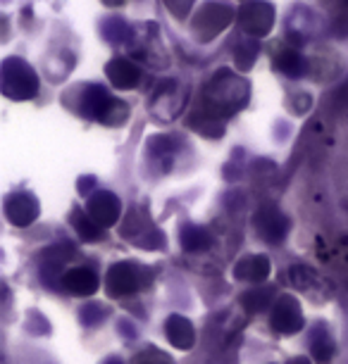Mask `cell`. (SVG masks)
<instances>
[{
  "label": "cell",
  "mask_w": 348,
  "mask_h": 364,
  "mask_svg": "<svg viewBox=\"0 0 348 364\" xmlns=\"http://www.w3.org/2000/svg\"><path fill=\"white\" fill-rule=\"evenodd\" d=\"M248 102V84L227 70H220L206 86V114L215 119L234 114Z\"/></svg>",
  "instance_id": "6da1fadb"
},
{
  "label": "cell",
  "mask_w": 348,
  "mask_h": 364,
  "mask_svg": "<svg viewBox=\"0 0 348 364\" xmlns=\"http://www.w3.org/2000/svg\"><path fill=\"white\" fill-rule=\"evenodd\" d=\"M79 112L88 119H98L103 124L120 127L127 122L129 107L122 100L112 98L103 86H86L79 95Z\"/></svg>",
  "instance_id": "7a4b0ae2"
},
{
  "label": "cell",
  "mask_w": 348,
  "mask_h": 364,
  "mask_svg": "<svg viewBox=\"0 0 348 364\" xmlns=\"http://www.w3.org/2000/svg\"><path fill=\"white\" fill-rule=\"evenodd\" d=\"M3 93L12 100H31L38 93V77L24 60L10 58L3 65Z\"/></svg>",
  "instance_id": "3957f363"
},
{
  "label": "cell",
  "mask_w": 348,
  "mask_h": 364,
  "mask_svg": "<svg viewBox=\"0 0 348 364\" xmlns=\"http://www.w3.org/2000/svg\"><path fill=\"white\" fill-rule=\"evenodd\" d=\"M107 293L112 298H125V295H132L136 291H141L143 286H148L153 281L151 269L134 262H117L110 267L107 272Z\"/></svg>",
  "instance_id": "277c9868"
},
{
  "label": "cell",
  "mask_w": 348,
  "mask_h": 364,
  "mask_svg": "<svg viewBox=\"0 0 348 364\" xmlns=\"http://www.w3.org/2000/svg\"><path fill=\"white\" fill-rule=\"evenodd\" d=\"M270 324L282 336H293V333L301 331L303 312L293 295H282V298H277L275 307H272V314H270Z\"/></svg>",
  "instance_id": "5b68a950"
},
{
  "label": "cell",
  "mask_w": 348,
  "mask_h": 364,
  "mask_svg": "<svg viewBox=\"0 0 348 364\" xmlns=\"http://www.w3.org/2000/svg\"><path fill=\"white\" fill-rule=\"evenodd\" d=\"M86 212L100 229H107V226L117 224V219L122 215V203L110 191H95L93 196H88Z\"/></svg>",
  "instance_id": "8992f818"
},
{
  "label": "cell",
  "mask_w": 348,
  "mask_h": 364,
  "mask_svg": "<svg viewBox=\"0 0 348 364\" xmlns=\"http://www.w3.org/2000/svg\"><path fill=\"white\" fill-rule=\"evenodd\" d=\"M253 224H255L258 236L272 245L282 243L286 238V233H289V219H286L284 212H279L277 208H272V205H265V208L258 210Z\"/></svg>",
  "instance_id": "52a82bcc"
},
{
  "label": "cell",
  "mask_w": 348,
  "mask_h": 364,
  "mask_svg": "<svg viewBox=\"0 0 348 364\" xmlns=\"http://www.w3.org/2000/svg\"><path fill=\"white\" fill-rule=\"evenodd\" d=\"M272 24H275V8L270 3L255 0L241 10V26L243 31H248V36H265V33H270Z\"/></svg>",
  "instance_id": "ba28073f"
},
{
  "label": "cell",
  "mask_w": 348,
  "mask_h": 364,
  "mask_svg": "<svg viewBox=\"0 0 348 364\" xmlns=\"http://www.w3.org/2000/svg\"><path fill=\"white\" fill-rule=\"evenodd\" d=\"M5 217L15 226H29L38 217V200L31 193L17 191L5 198Z\"/></svg>",
  "instance_id": "9c48e42d"
},
{
  "label": "cell",
  "mask_w": 348,
  "mask_h": 364,
  "mask_svg": "<svg viewBox=\"0 0 348 364\" xmlns=\"http://www.w3.org/2000/svg\"><path fill=\"white\" fill-rule=\"evenodd\" d=\"M100 281H98V274L88 267H74L63 277V288L67 293L77 295V298H88L98 291Z\"/></svg>",
  "instance_id": "30bf717a"
},
{
  "label": "cell",
  "mask_w": 348,
  "mask_h": 364,
  "mask_svg": "<svg viewBox=\"0 0 348 364\" xmlns=\"http://www.w3.org/2000/svg\"><path fill=\"white\" fill-rule=\"evenodd\" d=\"M105 72H107V79H110V84L115 88H122V91L139 86V81H141L139 67H136L132 60H127V58H115V60H110V63H107V67H105Z\"/></svg>",
  "instance_id": "8fae6325"
},
{
  "label": "cell",
  "mask_w": 348,
  "mask_h": 364,
  "mask_svg": "<svg viewBox=\"0 0 348 364\" xmlns=\"http://www.w3.org/2000/svg\"><path fill=\"white\" fill-rule=\"evenodd\" d=\"M270 272H272V264L265 255H246L243 259H238L234 267V279L260 284V281H268Z\"/></svg>",
  "instance_id": "7c38bea8"
},
{
  "label": "cell",
  "mask_w": 348,
  "mask_h": 364,
  "mask_svg": "<svg viewBox=\"0 0 348 364\" xmlns=\"http://www.w3.org/2000/svg\"><path fill=\"white\" fill-rule=\"evenodd\" d=\"M165 333L167 341L172 343V348L176 350H191L196 346V331L191 326V321L181 314H172L165 324Z\"/></svg>",
  "instance_id": "4fadbf2b"
},
{
  "label": "cell",
  "mask_w": 348,
  "mask_h": 364,
  "mask_svg": "<svg viewBox=\"0 0 348 364\" xmlns=\"http://www.w3.org/2000/svg\"><path fill=\"white\" fill-rule=\"evenodd\" d=\"M227 22H231V12L222 5H206L201 12H198L196 19V29L206 31V36H215L217 31H222Z\"/></svg>",
  "instance_id": "5bb4252c"
},
{
  "label": "cell",
  "mask_w": 348,
  "mask_h": 364,
  "mask_svg": "<svg viewBox=\"0 0 348 364\" xmlns=\"http://www.w3.org/2000/svg\"><path fill=\"white\" fill-rule=\"evenodd\" d=\"M275 67L284 74V77L298 79V77H303L305 70H308V63H305L303 55L298 50H293V48H284V50H279L275 55Z\"/></svg>",
  "instance_id": "9a60e30c"
},
{
  "label": "cell",
  "mask_w": 348,
  "mask_h": 364,
  "mask_svg": "<svg viewBox=\"0 0 348 364\" xmlns=\"http://www.w3.org/2000/svg\"><path fill=\"white\" fill-rule=\"evenodd\" d=\"M179 240H181V248L186 252H201L210 248V243H213L210 233L198 224H184L179 231Z\"/></svg>",
  "instance_id": "2e32d148"
},
{
  "label": "cell",
  "mask_w": 348,
  "mask_h": 364,
  "mask_svg": "<svg viewBox=\"0 0 348 364\" xmlns=\"http://www.w3.org/2000/svg\"><path fill=\"white\" fill-rule=\"evenodd\" d=\"M334 350H337V346H334V338L329 336V331H327V326L317 324L310 331V353H312V357L320 360V362H327L334 355Z\"/></svg>",
  "instance_id": "e0dca14e"
},
{
  "label": "cell",
  "mask_w": 348,
  "mask_h": 364,
  "mask_svg": "<svg viewBox=\"0 0 348 364\" xmlns=\"http://www.w3.org/2000/svg\"><path fill=\"white\" fill-rule=\"evenodd\" d=\"M289 281L293 288H298V291H303V293H312L315 288L322 286V281H320L315 269H310V267H305V264H293L289 269Z\"/></svg>",
  "instance_id": "ac0fdd59"
},
{
  "label": "cell",
  "mask_w": 348,
  "mask_h": 364,
  "mask_svg": "<svg viewBox=\"0 0 348 364\" xmlns=\"http://www.w3.org/2000/svg\"><path fill=\"white\" fill-rule=\"evenodd\" d=\"M272 295H275V288H253V291L241 295V305L248 314H258V312L268 310Z\"/></svg>",
  "instance_id": "d6986e66"
},
{
  "label": "cell",
  "mask_w": 348,
  "mask_h": 364,
  "mask_svg": "<svg viewBox=\"0 0 348 364\" xmlns=\"http://www.w3.org/2000/svg\"><path fill=\"white\" fill-rule=\"evenodd\" d=\"M72 226L84 240H98L100 236H103V229H100V226L88 217V212L74 210L72 212Z\"/></svg>",
  "instance_id": "ffe728a7"
},
{
  "label": "cell",
  "mask_w": 348,
  "mask_h": 364,
  "mask_svg": "<svg viewBox=\"0 0 348 364\" xmlns=\"http://www.w3.org/2000/svg\"><path fill=\"white\" fill-rule=\"evenodd\" d=\"M134 243L141 245V248H146V250H162L165 248V233H162L160 229H155V226H148V229L143 231Z\"/></svg>",
  "instance_id": "44dd1931"
},
{
  "label": "cell",
  "mask_w": 348,
  "mask_h": 364,
  "mask_svg": "<svg viewBox=\"0 0 348 364\" xmlns=\"http://www.w3.org/2000/svg\"><path fill=\"white\" fill-rule=\"evenodd\" d=\"M107 314V310L103 305H95V302H88V305H84L79 310V317L81 321H84L86 326H93V324H100V319H103Z\"/></svg>",
  "instance_id": "7402d4cb"
},
{
  "label": "cell",
  "mask_w": 348,
  "mask_h": 364,
  "mask_svg": "<svg viewBox=\"0 0 348 364\" xmlns=\"http://www.w3.org/2000/svg\"><path fill=\"white\" fill-rule=\"evenodd\" d=\"M136 364H172V362H169V357L165 353H160V350H155V348H148L136 357Z\"/></svg>",
  "instance_id": "603a6c76"
},
{
  "label": "cell",
  "mask_w": 348,
  "mask_h": 364,
  "mask_svg": "<svg viewBox=\"0 0 348 364\" xmlns=\"http://www.w3.org/2000/svg\"><path fill=\"white\" fill-rule=\"evenodd\" d=\"M310 107V98L308 95H298L296 98V105H293V109H296V112H305V109Z\"/></svg>",
  "instance_id": "cb8c5ba5"
},
{
  "label": "cell",
  "mask_w": 348,
  "mask_h": 364,
  "mask_svg": "<svg viewBox=\"0 0 348 364\" xmlns=\"http://www.w3.org/2000/svg\"><path fill=\"white\" fill-rule=\"evenodd\" d=\"M105 3H107V5H122L125 0H105Z\"/></svg>",
  "instance_id": "d4e9b609"
},
{
  "label": "cell",
  "mask_w": 348,
  "mask_h": 364,
  "mask_svg": "<svg viewBox=\"0 0 348 364\" xmlns=\"http://www.w3.org/2000/svg\"><path fill=\"white\" fill-rule=\"evenodd\" d=\"M105 364H125V362H122V360H115V357H112V360H107Z\"/></svg>",
  "instance_id": "484cf974"
},
{
  "label": "cell",
  "mask_w": 348,
  "mask_h": 364,
  "mask_svg": "<svg viewBox=\"0 0 348 364\" xmlns=\"http://www.w3.org/2000/svg\"><path fill=\"white\" fill-rule=\"evenodd\" d=\"M291 364H308V362H305V360H293Z\"/></svg>",
  "instance_id": "4316f807"
},
{
  "label": "cell",
  "mask_w": 348,
  "mask_h": 364,
  "mask_svg": "<svg viewBox=\"0 0 348 364\" xmlns=\"http://www.w3.org/2000/svg\"><path fill=\"white\" fill-rule=\"evenodd\" d=\"M344 3H346V5H348V0H344Z\"/></svg>",
  "instance_id": "83f0119b"
}]
</instances>
